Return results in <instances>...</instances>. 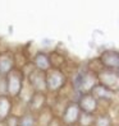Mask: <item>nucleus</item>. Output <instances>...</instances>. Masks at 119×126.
I'll use <instances>...</instances> for the list:
<instances>
[{"mask_svg":"<svg viewBox=\"0 0 119 126\" xmlns=\"http://www.w3.org/2000/svg\"><path fill=\"white\" fill-rule=\"evenodd\" d=\"M95 117H96V115L81 112L77 125H78V126H94V124H95Z\"/></svg>","mask_w":119,"mask_h":126,"instance_id":"nucleus-17","label":"nucleus"},{"mask_svg":"<svg viewBox=\"0 0 119 126\" xmlns=\"http://www.w3.org/2000/svg\"><path fill=\"white\" fill-rule=\"evenodd\" d=\"M100 61L106 70H118L119 68V51L117 50H105L100 54Z\"/></svg>","mask_w":119,"mask_h":126,"instance_id":"nucleus-8","label":"nucleus"},{"mask_svg":"<svg viewBox=\"0 0 119 126\" xmlns=\"http://www.w3.org/2000/svg\"><path fill=\"white\" fill-rule=\"evenodd\" d=\"M49 57H50V64H51V68L53 69H63L68 59L67 56L59 50H51L49 52Z\"/></svg>","mask_w":119,"mask_h":126,"instance_id":"nucleus-12","label":"nucleus"},{"mask_svg":"<svg viewBox=\"0 0 119 126\" xmlns=\"http://www.w3.org/2000/svg\"><path fill=\"white\" fill-rule=\"evenodd\" d=\"M31 63L35 66L36 70H40V71H44V73H46L51 69L49 52H46V51H44V50L36 51L35 55L31 56Z\"/></svg>","mask_w":119,"mask_h":126,"instance_id":"nucleus-10","label":"nucleus"},{"mask_svg":"<svg viewBox=\"0 0 119 126\" xmlns=\"http://www.w3.org/2000/svg\"><path fill=\"white\" fill-rule=\"evenodd\" d=\"M86 68H87L88 71L96 74V75H99V74L104 70V66H102V64H101V61H100L99 57H97V59H91V60L87 63Z\"/></svg>","mask_w":119,"mask_h":126,"instance_id":"nucleus-16","label":"nucleus"},{"mask_svg":"<svg viewBox=\"0 0 119 126\" xmlns=\"http://www.w3.org/2000/svg\"><path fill=\"white\" fill-rule=\"evenodd\" d=\"M78 106L81 108V112L92 113V115H96L99 112V102L91 93H86L81 95L78 101Z\"/></svg>","mask_w":119,"mask_h":126,"instance_id":"nucleus-9","label":"nucleus"},{"mask_svg":"<svg viewBox=\"0 0 119 126\" xmlns=\"http://www.w3.org/2000/svg\"><path fill=\"white\" fill-rule=\"evenodd\" d=\"M97 80L99 83L105 85L109 89L118 92L119 89V75L115 70H106L104 69L99 75H97Z\"/></svg>","mask_w":119,"mask_h":126,"instance_id":"nucleus-6","label":"nucleus"},{"mask_svg":"<svg viewBox=\"0 0 119 126\" xmlns=\"http://www.w3.org/2000/svg\"><path fill=\"white\" fill-rule=\"evenodd\" d=\"M4 125H5V126H19V116L12 113V115L4 121Z\"/></svg>","mask_w":119,"mask_h":126,"instance_id":"nucleus-18","label":"nucleus"},{"mask_svg":"<svg viewBox=\"0 0 119 126\" xmlns=\"http://www.w3.org/2000/svg\"><path fill=\"white\" fill-rule=\"evenodd\" d=\"M117 73H118V75H119V68H118V70H117Z\"/></svg>","mask_w":119,"mask_h":126,"instance_id":"nucleus-21","label":"nucleus"},{"mask_svg":"<svg viewBox=\"0 0 119 126\" xmlns=\"http://www.w3.org/2000/svg\"><path fill=\"white\" fill-rule=\"evenodd\" d=\"M5 83H6V94L13 99H18L24 88L26 77L21 69L16 68L5 75Z\"/></svg>","mask_w":119,"mask_h":126,"instance_id":"nucleus-1","label":"nucleus"},{"mask_svg":"<svg viewBox=\"0 0 119 126\" xmlns=\"http://www.w3.org/2000/svg\"><path fill=\"white\" fill-rule=\"evenodd\" d=\"M26 83L32 89V92L48 93V88H46V73L35 69L31 74H28V75L26 77Z\"/></svg>","mask_w":119,"mask_h":126,"instance_id":"nucleus-3","label":"nucleus"},{"mask_svg":"<svg viewBox=\"0 0 119 126\" xmlns=\"http://www.w3.org/2000/svg\"><path fill=\"white\" fill-rule=\"evenodd\" d=\"M48 106V93L33 92L27 102V111L37 115L41 110Z\"/></svg>","mask_w":119,"mask_h":126,"instance_id":"nucleus-7","label":"nucleus"},{"mask_svg":"<svg viewBox=\"0 0 119 126\" xmlns=\"http://www.w3.org/2000/svg\"><path fill=\"white\" fill-rule=\"evenodd\" d=\"M6 94V83H5V77L0 75V95Z\"/></svg>","mask_w":119,"mask_h":126,"instance_id":"nucleus-19","label":"nucleus"},{"mask_svg":"<svg viewBox=\"0 0 119 126\" xmlns=\"http://www.w3.org/2000/svg\"><path fill=\"white\" fill-rule=\"evenodd\" d=\"M36 116H37V125L39 126H49L51 120L55 117V113H54L53 108H51L50 106H46L44 110H41Z\"/></svg>","mask_w":119,"mask_h":126,"instance_id":"nucleus-13","label":"nucleus"},{"mask_svg":"<svg viewBox=\"0 0 119 126\" xmlns=\"http://www.w3.org/2000/svg\"><path fill=\"white\" fill-rule=\"evenodd\" d=\"M94 126H114V122H113L111 116L108 112H105V113H96Z\"/></svg>","mask_w":119,"mask_h":126,"instance_id":"nucleus-15","label":"nucleus"},{"mask_svg":"<svg viewBox=\"0 0 119 126\" xmlns=\"http://www.w3.org/2000/svg\"><path fill=\"white\" fill-rule=\"evenodd\" d=\"M49 126H63L60 117H59V116H55L53 120H51V122L49 124Z\"/></svg>","mask_w":119,"mask_h":126,"instance_id":"nucleus-20","label":"nucleus"},{"mask_svg":"<svg viewBox=\"0 0 119 126\" xmlns=\"http://www.w3.org/2000/svg\"><path fill=\"white\" fill-rule=\"evenodd\" d=\"M81 115V108L78 106V103L69 102L67 107L64 108L63 113L60 115V120L63 126H72V125H77L78 118Z\"/></svg>","mask_w":119,"mask_h":126,"instance_id":"nucleus-4","label":"nucleus"},{"mask_svg":"<svg viewBox=\"0 0 119 126\" xmlns=\"http://www.w3.org/2000/svg\"><path fill=\"white\" fill-rule=\"evenodd\" d=\"M69 83L68 77L65 73L60 69H53L51 68L49 71H46V88L48 94H59L64 87Z\"/></svg>","mask_w":119,"mask_h":126,"instance_id":"nucleus-2","label":"nucleus"},{"mask_svg":"<svg viewBox=\"0 0 119 126\" xmlns=\"http://www.w3.org/2000/svg\"><path fill=\"white\" fill-rule=\"evenodd\" d=\"M72 126H78V125H72Z\"/></svg>","mask_w":119,"mask_h":126,"instance_id":"nucleus-22","label":"nucleus"},{"mask_svg":"<svg viewBox=\"0 0 119 126\" xmlns=\"http://www.w3.org/2000/svg\"><path fill=\"white\" fill-rule=\"evenodd\" d=\"M19 126H39L37 125V116L29 111L19 116Z\"/></svg>","mask_w":119,"mask_h":126,"instance_id":"nucleus-14","label":"nucleus"},{"mask_svg":"<svg viewBox=\"0 0 119 126\" xmlns=\"http://www.w3.org/2000/svg\"><path fill=\"white\" fill-rule=\"evenodd\" d=\"M16 68H17V65H16L14 51L9 48L0 51V75L5 77L6 74H9Z\"/></svg>","mask_w":119,"mask_h":126,"instance_id":"nucleus-5","label":"nucleus"},{"mask_svg":"<svg viewBox=\"0 0 119 126\" xmlns=\"http://www.w3.org/2000/svg\"><path fill=\"white\" fill-rule=\"evenodd\" d=\"M14 108V99L8 94L0 95V122H4L12 113Z\"/></svg>","mask_w":119,"mask_h":126,"instance_id":"nucleus-11","label":"nucleus"}]
</instances>
